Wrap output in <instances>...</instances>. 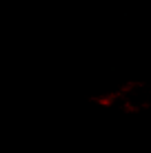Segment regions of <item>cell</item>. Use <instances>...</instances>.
I'll list each match as a JSON object with an SVG mask.
<instances>
[{"instance_id":"6da1fadb","label":"cell","mask_w":151,"mask_h":153,"mask_svg":"<svg viewBox=\"0 0 151 153\" xmlns=\"http://www.w3.org/2000/svg\"><path fill=\"white\" fill-rule=\"evenodd\" d=\"M122 96H120V91H113V93H107V96H102V98H96L93 102L96 104H100V107H111L116 100H120Z\"/></svg>"},{"instance_id":"7a4b0ae2","label":"cell","mask_w":151,"mask_h":153,"mask_svg":"<svg viewBox=\"0 0 151 153\" xmlns=\"http://www.w3.org/2000/svg\"><path fill=\"white\" fill-rule=\"evenodd\" d=\"M140 109H147V104H124V111L127 113H136V111H140Z\"/></svg>"},{"instance_id":"3957f363","label":"cell","mask_w":151,"mask_h":153,"mask_svg":"<svg viewBox=\"0 0 151 153\" xmlns=\"http://www.w3.org/2000/svg\"><path fill=\"white\" fill-rule=\"evenodd\" d=\"M140 87V82H129V84H124V87L120 89V96H127L129 91H133V89H138Z\"/></svg>"}]
</instances>
